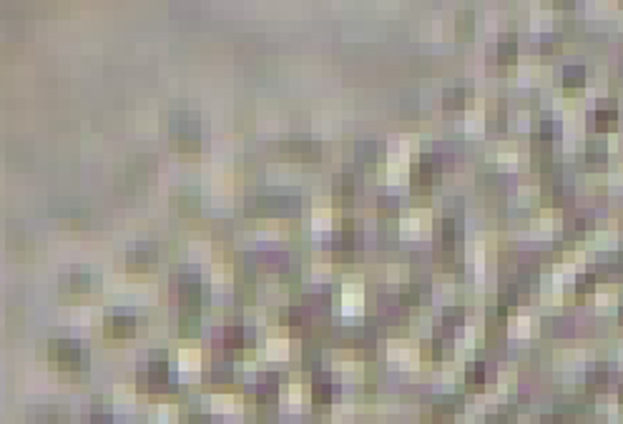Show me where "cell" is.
<instances>
[{
	"instance_id": "cell-1",
	"label": "cell",
	"mask_w": 623,
	"mask_h": 424,
	"mask_svg": "<svg viewBox=\"0 0 623 424\" xmlns=\"http://www.w3.org/2000/svg\"><path fill=\"white\" fill-rule=\"evenodd\" d=\"M50 359L60 369H73V372L88 367V354L68 339H53L50 342Z\"/></svg>"
},
{
	"instance_id": "cell-2",
	"label": "cell",
	"mask_w": 623,
	"mask_h": 424,
	"mask_svg": "<svg viewBox=\"0 0 623 424\" xmlns=\"http://www.w3.org/2000/svg\"><path fill=\"white\" fill-rule=\"evenodd\" d=\"M181 301L189 309H199L201 304H206V286H201V281H196V279H184Z\"/></svg>"
},
{
	"instance_id": "cell-3",
	"label": "cell",
	"mask_w": 623,
	"mask_h": 424,
	"mask_svg": "<svg viewBox=\"0 0 623 424\" xmlns=\"http://www.w3.org/2000/svg\"><path fill=\"white\" fill-rule=\"evenodd\" d=\"M146 382H151L154 387H164L166 382H169V364H166V359H164V354L159 357V354H154V359L149 362V369H146Z\"/></svg>"
},
{
	"instance_id": "cell-4",
	"label": "cell",
	"mask_w": 623,
	"mask_h": 424,
	"mask_svg": "<svg viewBox=\"0 0 623 424\" xmlns=\"http://www.w3.org/2000/svg\"><path fill=\"white\" fill-rule=\"evenodd\" d=\"M106 331L111 334V336H131L133 331H136V321H133V316H111L108 319V324H106Z\"/></svg>"
},
{
	"instance_id": "cell-5",
	"label": "cell",
	"mask_w": 623,
	"mask_h": 424,
	"mask_svg": "<svg viewBox=\"0 0 623 424\" xmlns=\"http://www.w3.org/2000/svg\"><path fill=\"white\" fill-rule=\"evenodd\" d=\"M154 259H156V256H154L151 248H133V251L126 256L131 271H146V269L154 264Z\"/></svg>"
},
{
	"instance_id": "cell-6",
	"label": "cell",
	"mask_w": 623,
	"mask_h": 424,
	"mask_svg": "<svg viewBox=\"0 0 623 424\" xmlns=\"http://www.w3.org/2000/svg\"><path fill=\"white\" fill-rule=\"evenodd\" d=\"M616 121H618V116H616V108H613V106H611V108H601V111L596 113V131L608 133V131L616 128Z\"/></svg>"
},
{
	"instance_id": "cell-7",
	"label": "cell",
	"mask_w": 623,
	"mask_h": 424,
	"mask_svg": "<svg viewBox=\"0 0 623 424\" xmlns=\"http://www.w3.org/2000/svg\"><path fill=\"white\" fill-rule=\"evenodd\" d=\"M334 251L337 253H344V256H350L355 251V233L350 228H344V231H339L334 236Z\"/></svg>"
},
{
	"instance_id": "cell-8",
	"label": "cell",
	"mask_w": 623,
	"mask_h": 424,
	"mask_svg": "<svg viewBox=\"0 0 623 424\" xmlns=\"http://www.w3.org/2000/svg\"><path fill=\"white\" fill-rule=\"evenodd\" d=\"M515 53H518V48H515V40L513 38H505V40H500V45H498V60L500 63H513L515 60Z\"/></svg>"
},
{
	"instance_id": "cell-9",
	"label": "cell",
	"mask_w": 623,
	"mask_h": 424,
	"mask_svg": "<svg viewBox=\"0 0 623 424\" xmlns=\"http://www.w3.org/2000/svg\"><path fill=\"white\" fill-rule=\"evenodd\" d=\"M586 80V73L583 68H566L563 73V88H581Z\"/></svg>"
},
{
	"instance_id": "cell-10",
	"label": "cell",
	"mask_w": 623,
	"mask_h": 424,
	"mask_svg": "<svg viewBox=\"0 0 623 424\" xmlns=\"http://www.w3.org/2000/svg\"><path fill=\"white\" fill-rule=\"evenodd\" d=\"M224 344H226V349H241V344H244V331H241V326H229V329L224 331Z\"/></svg>"
},
{
	"instance_id": "cell-11",
	"label": "cell",
	"mask_w": 623,
	"mask_h": 424,
	"mask_svg": "<svg viewBox=\"0 0 623 424\" xmlns=\"http://www.w3.org/2000/svg\"><path fill=\"white\" fill-rule=\"evenodd\" d=\"M329 394H332V387H329V379H317L314 382V399L317 402H329Z\"/></svg>"
},
{
	"instance_id": "cell-12",
	"label": "cell",
	"mask_w": 623,
	"mask_h": 424,
	"mask_svg": "<svg viewBox=\"0 0 623 424\" xmlns=\"http://www.w3.org/2000/svg\"><path fill=\"white\" fill-rule=\"evenodd\" d=\"M482 379H485V367L482 364H470V369H467V384L470 387H477V384H482Z\"/></svg>"
},
{
	"instance_id": "cell-13",
	"label": "cell",
	"mask_w": 623,
	"mask_h": 424,
	"mask_svg": "<svg viewBox=\"0 0 623 424\" xmlns=\"http://www.w3.org/2000/svg\"><path fill=\"white\" fill-rule=\"evenodd\" d=\"M462 103H465V91H462V88H457V91L447 93V98L442 101V106H445V108H462Z\"/></svg>"
},
{
	"instance_id": "cell-14",
	"label": "cell",
	"mask_w": 623,
	"mask_h": 424,
	"mask_svg": "<svg viewBox=\"0 0 623 424\" xmlns=\"http://www.w3.org/2000/svg\"><path fill=\"white\" fill-rule=\"evenodd\" d=\"M68 281H71V291H88V286H91L86 274H73V276H68Z\"/></svg>"
},
{
	"instance_id": "cell-15",
	"label": "cell",
	"mask_w": 623,
	"mask_h": 424,
	"mask_svg": "<svg viewBox=\"0 0 623 424\" xmlns=\"http://www.w3.org/2000/svg\"><path fill=\"white\" fill-rule=\"evenodd\" d=\"M593 286H596V276H593V274H586V276H581V279H578L576 291H578V294H591V291H593Z\"/></svg>"
},
{
	"instance_id": "cell-16",
	"label": "cell",
	"mask_w": 623,
	"mask_h": 424,
	"mask_svg": "<svg viewBox=\"0 0 623 424\" xmlns=\"http://www.w3.org/2000/svg\"><path fill=\"white\" fill-rule=\"evenodd\" d=\"M334 194H337V196H342V194L350 196V194H352V179H350V176L337 179V181H334Z\"/></svg>"
},
{
	"instance_id": "cell-17",
	"label": "cell",
	"mask_w": 623,
	"mask_h": 424,
	"mask_svg": "<svg viewBox=\"0 0 623 424\" xmlns=\"http://www.w3.org/2000/svg\"><path fill=\"white\" fill-rule=\"evenodd\" d=\"M606 158V146L603 143H588V161H603Z\"/></svg>"
},
{
	"instance_id": "cell-18",
	"label": "cell",
	"mask_w": 623,
	"mask_h": 424,
	"mask_svg": "<svg viewBox=\"0 0 623 424\" xmlns=\"http://www.w3.org/2000/svg\"><path fill=\"white\" fill-rule=\"evenodd\" d=\"M375 143H362V146H357V153H360V161L365 158V161H375Z\"/></svg>"
},
{
	"instance_id": "cell-19",
	"label": "cell",
	"mask_w": 623,
	"mask_h": 424,
	"mask_svg": "<svg viewBox=\"0 0 623 424\" xmlns=\"http://www.w3.org/2000/svg\"><path fill=\"white\" fill-rule=\"evenodd\" d=\"M304 321H307V316H304L302 309H289V324H292V326H299V324H304Z\"/></svg>"
},
{
	"instance_id": "cell-20",
	"label": "cell",
	"mask_w": 623,
	"mask_h": 424,
	"mask_svg": "<svg viewBox=\"0 0 623 424\" xmlns=\"http://www.w3.org/2000/svg\"><path fill=\"white\" fill-rule=\"evenodd\" d=\"M445 321L447 324H460L462 321V309H447L445 311Z\"/></svg>"
},
{
	"instance_id": "cell-21",
	"label": "cell",
	"mask_w": 623,
	"mask_h": 424,
	"mask_svg": "<svg viewBox=\"0 0 623 424\" xmlns=\"http://www.w3.org/2000/svg\"><path fill=\"white\" fill-rule=\"evenodd\" d=\"M435 414H437V419H447L452 414V407L450 404H437L435 407Z\"/></svg>"
},
{
	"instance_id": "cell-22",
	"label": "cell",
	"mask_w": 623,
	"mask_h": 424,
	"mask_svg": "<svg viewBox=\"0 0 623 424\" xmlns=\"http://www.w3.org/2000/svg\"><path fill=\"white\" fill-rule=\"evenodd\" d=\"M402 304H417V289H405L402 291Z\"/></svg>"
},
{
	"instance_id": "cell-23",
	"label": "cell",
	"mask_w": 623,
	"mask_h": 424,
	"mask_svg": "<svg viewBox=\"0 0 623 424\" xmlns=\"http://www.w3.org/2000/svg\"><path fill=\"white\" fill-rule=\"evenodd\" d=\"M91 424H111V417H108V414H96Z\"/></svg>"
},
{
	"instance_id": "cell-24",
	"label": "cell",
	"mask_w": 623,
	"mask_h": 424,
	"mask_svg": "<svg viewBox=\"0 0 623 424\" xmlns=\"http://www.w3.org/2000/svg\"><path fill=\"white\" fill-rule=\"evenodd\" d=\"M545 424H550V422H545Z\"/></svg>"
},
{
	"instance_id": "cell-25",
	"label": "cell",
	"mask_w": 623,
	"mask_h": 424,
	"mask_svg": "<svg viewBox=\"0 0 623 424\" xmlns=\"http://www.w3.org/2000/svg\"><path fill=\"white\" fill-rule=\"evenodd\" d=\"M621 316H623V311H621Z\"/></svg>"
}]
</instances>
